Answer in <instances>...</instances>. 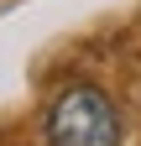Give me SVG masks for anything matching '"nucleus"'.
I'll list each match as a JSON object with an SVG mask.
<instances>
[{"label":"nucleus","instance_id":"1","mask_svg":"<svg viewBox=\"0 0 141 146\" xmlns=\"http://www.w3.org/2000/svg\"><path fill=\"white\" fill-rule=\"evenodd\" d=\"M47 146H120V115L99 84H63L47 104Z\"/></svg>","mask_w":141,"mask_h":146}]
</instances>
